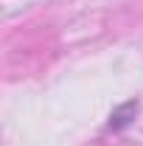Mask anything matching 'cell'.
<instances>
[{"instance_id": "obj_1", "label": "cell", "mask_w": 143, "mask_h": 146, "mask_svg": "<svg viewBox=\"0 0 143 146\" xmlns=\"http://www.w3.org/2000/svg\"><path fill=\"white\" fill-rule=\"evenodd\" d=\"M138 107H140V101H138V98H129V101H124V104H118V107L109 112L107 129H112V132H121V129H126L132 121H135Z\"/></svg>"}]
</instances>
